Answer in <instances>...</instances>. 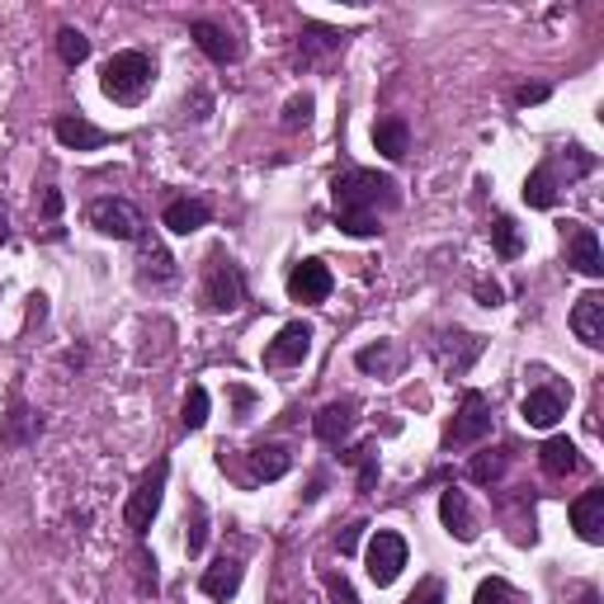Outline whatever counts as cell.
<instances>
[{
	"mask_svg": "<svg viewBox=\"0 0 604 604\" xmlns=\"http://www.w3.org/2000/svg\"><path fill=\"white\" fill-rule=\"evenodd\" d=\"M331 194H335V223L349 237H378L382 213H392L401 204L397 180L378 171H345L331 184Z\"/></svg>",
	"mask_w": 604,
	"mask_h": 604,
	"instance_id": "cell-1",
	"label": "cell"
},
{
	"mask_svg": "<svg viewBox=\"0 0 604 604\" xmlns=\"http://www.w3.org/2000/svg\"><path fill=\"white\" fill-rule=\"evenodd\" d=\"M151 80H157V66H151L147 53L138 47H128V53H114L105 62V76H99V86L114 105H138V99L151 90Z\"/></svg>",
	"mask_w": 604,
	"mask_h": 604,
	"instance_id": "cell-2",
	"label": "cell"
},
{
	"mask_svg": "<svg viewBox=\"0 0 604 604\" xmlns=\"http://www.w3.org/2000/svg\"><path fill=\"white\" fill-rule=\"evenodd\" d=\"M165 477H171V463L157 459L142 473V482L132 486V496H128V506H123V519H128L132 533H147L151 529V519H157V510H161V496H165Z\"/></svg>",
	"mask_w": 604,
	"mask_h": 604,
	"instance_id": "cell-3",
	"label": "cell"
},
{
	"mask_svg": "<svg viewBox=\"0 0 604 604\" xmlns=\"http://www.w3.org/2000/svg\"><path fill=\"white\" fill-rule=\"evenodd\" d=\"M241 302H246V274L223 256V250H213L208 274H204V308L208 312H237Z\"/></svg>",
	"mask_w": 604,
	"mask_h": 604,
	"instance_id": "cell-4",
	"label": "cell"
},
{
	"mask_svg": "<svg viewBox=\"0 0 604 604\" xmlns=\"http://www.w3.org/2000/svg\"><path fill=\"white\" fill-rule=\"evenodd\" d=\"M364 562H368L374 585H392L401 576V567H407V539L392 533V529H378L374 539H368V548H364Z\"/></svg>",
	"mask_w": 604,
	"mask_h": 604,
	"instance_id": "cell-5",
	"label": "cell"
},
{
	"mask_svg": "<svg viewBox=\"0 0 604 604\" xmlns=\"http://www.w3.org/2000/svg\"><path fill=\"white\" fill-rule=\"evenodd\" d=\"M90 227L105 231L114 241H138L142 237V213L128 198H95L90 204Z\"/></svg>",
	"mask_w": 604,
	"mask_h": 604,
	"instance_id": "cell-6",
	"label": "cell"
},
{
	"mask_svg": "<svg viewBox=\"0 0 604 604\" xmlns=\"http://www.w3.org/2000/svg\"><path fill=\"white\" fill-rule=\"evenodd\" d=\"M486 434H492V407H486L482 392H463L459 416L449 425V449H467V444L486 440Z\"/></svg>",
	"mask_w": 604,
	"mask_h": 604,
	"instance_id": "cell-7",
	"label": "cell"
},
{
	"mask_svg": "<svg viewBox=\"0 0 604 604\" xmlns=\"http://www.w3.org/2000/svg\"><path fill=\"white\" fill-rule=\"evenodd\" d=\"M308 355H312V326L308 322H289L270 341V349H265V364H270V368H293Z\"/></svg>",
	"mask_w": 604,
	"mask_h": 604,
	"instance_id": "cell-8",
	"label": "cell"
},
{
	"mask_svg": "<svg viewBox=\"0 0 604 604\" xmlns=\"http://www.w3.org/2000/svg\"><path fill=\"white\" fill-rule=\"evenodd\" d=\"M567 265H576L585 279L604 274V256H600V237L581 223H567Z\"/></svg>",
	"mask_w": 604,
	"mask_h": 604,
	"instance_id": "cell-9",
	"label": "cell"
},
{
	"mask_svg": "<svg viewBox=\"0 0 604 604\" xmlns=\"http://www.w3.org/2000/svg\"><path fill=\"white\" fill-rule=\"evenodd\" d=\"M434 355H440V364L449 368L453 378L467 374L473 368V359L482 355V335H467V331H444L440 341H434Z\"/></svg>",
	"mask_w": 604,
	"mask_h": 604,
	"instance_id": "cell-10",
	"label": "cell"
},
{
	"mask_svg": "<svg viewBox=\"0 0 604 604\" xmlns=\"http://www.w3.org/2000/svg\"><path fill=\"white\" fill-rule=\"evenodd\" d=\"M289 298L293 302H326L331 298V270L322 260H302L289 274Z\"/></svg>",
	"mask_w": 604,
	"mask_h": 604,
	"instance_id": "cell-11",
	"label": "cell"
},
{
	"mask_svg": "<svg viewBox=\"0 0 604 604\" xmlns=\"http://www.w3.org/2000/svg\"><path fill=\"white\" fill-rule=\"evenodd\" d=\"M562 411H567V392L562 388H533L525 397V407H519L525 425H533V430H552L562 421Z\"/></svg>",
	"mask_w": 604,
	"mask_h": 604,
	"instance_id": "cell-12",
	"label": "cell"
},
{
	"mask_svg": "<svg viewBox=\"0 0 604 604\" xmlns=\"http://www.w3.org/2000/svg\"><path fill=\"white\" fill-rule=\"evenodd\" d=\"M440 519L459 543L477 539V515H473V506H467V492H459V486H449V492L440 496Z\"/></svg>",
	"mask_w": 604,
	"mask_h": 604,
	"instance_id": "cell-13",
	"label": "cell"
},
{
	"mask_svg": "<svg viewBox=\"0 0 604 604\" xmlns=\"http://www.w3.org/2000/svg\"><path fill=\"white\" fill-rule=\"evenodd\" d=\"M355 421H359V407L345 397V401H331V407L316 411L312 430H316V440H326V444H345L349 430H355Z\"/></svg>",
	"mask_w": 604,
	"mask_h": 604,
	"instance_id": "cell-14",
	"label": "cell"
},
{
	"mask_svg": "<svg viewBox=\"0 0 604 604\" xmlns=\"http://www.w3.org/2000/svg\"><path fill=\"white\" fill-rule=\"evenodd\" d=\"M194 43L204 47V57H213L217 66H227V62H237L241 57V43H237V33L223 29V24H213V20H194Z\"/></svg>",
	"mask_w": 604,
	"mask_h": 604,
	"instance_id": "cell-15",
	"label": "cell"
},
{
	"mask_svg": "<svg viewBox=\"0 0 604 604\" xmlns=\"http://www.w3.org/2000/svg\"><path fill=\"white\" fill-rule=\"evenodd\" d=\"M572 331H576L581 345H591V349L604 345V293H585V298H576V308H572Z\"/></svg>",
	"mask_w": 604,
	"mask_h": 604,
	"instance_id": "cell-16",
	"label": "cell"
},
{
	"mask_svg": "<svg viewBox=\"0 0 604 604\" xmlns=\"http://www.w3.org/2000/svg\"><path fill=\"white\" fill-rule=\"evenodd\" d=\"M572 525L585 543H604V492L600 486L572 500Z\"/></svg>",
	"mask_w": 604,
	"mask_h": 604,
	"instance_id": "cell-17",
	"label": "cell"
},
{
	"mask_svg": "<svg viewBox=\"0 0 604 604\" xmlns=\"http://www.w3.org/2000/svg\"><path fill=\"white\" fill-rule=\"evenodd\" d=\"M53 132H57V142L72 147V151H99V147L109 142V132L95 128V123H86L80 114H66V119H57Z\"/></svg>",
	"mask_w": 604,
	"mask_h": 604,
	"instance_id": "cell-18",
	"label": "cell"
},
{
	"mask_svg": "<svg viewBox=\"0 0 604 604\" xmlns=\"http://www.w3.org/2000/svg\"><path fill=\"white\" fill-rule=\"evenodd\" d=\"M161 223L171 227L175 237H190V231L208 227V204H204V198H171L165 213H161Z\"/></svg>",
	"mask_w": 604,
	"mask_h": 604,
	"instance_id": "cell-19",
	"label": "cell"
},
{
	"mask_svg": "<svg viewBox=\"0 0 604 604\" xmlns=\"http://www.w3.org/2000/svg\"><path fill=\"white\" fill-rule=\"evenodd\" d=\"M241 576H246V567L237 558H217L198 585H204V595H213V600H231L241 591Z\"/></svg>",
	"mask_w": 604,
	"mask_h": 604,
	"instance_id": "cell-20",
	"label": "cell"
},
{
	"mask_svg": "<svg viewBox=\"0 0 604 604\" xmlns=\"http://www.w3.org/2000/svg\"><path fill=\"white\" fill-rule=\"evenodd\" d=\"M246 463H250V477H256V482H279V477L293 467L289 449H279V444H260V449H250V453H246Z\"/></svg>",
	"mask_w": 604,
	"mask_h": 604,
	"instance_id": "cell-21",
	"label": "cell"
},
{
	"mask_svg": "<svg viewBox=\"0 0 604 604\" xmlns=\"http://www.w3.org/2000/svg\"><path fill=\"white\" fill-rule=\"evenodd\" d=\"M539 463H543L548 477H567V473H576V467H581V453H576V444L567 440V434H552V440L539 449Z\"/></svg>",
	"mask_w": 604,
	"mask_h": 604,
	"instance_id": "cell-22",
	"label": "cell"
},
{
	"mask_svg": "<svg viewBox=\"0 0 604 604\" xmlns=\"http://www.w3.org/2000/svg\"><path fill=\"white\" fill-rule=\"evenodd\" d=\"M374 147H378L388 161L407 157V151H411V128H407V119H378V123H374Z\"/></svg>",
	"mask_w": 604,
	"mask_h": 604,
	"instance_id": "cell-23",
	"label": "cell"
},
{
	"mask_svg": "<svg viewBox=\"0 0 604 604\" xmlns=\"http://www.w3.org/2000/svg\"><path fill=\"white\" fill-rule=\"evenodd\" d=\"M355 364L364 368V374H378V378H392L397 364H401V345L397 341H378V345H364Z\"/></svg>",
	"mask_w": 604,
	"mask_h": 604,
	"instance_id": "cell-24",
	"label": "cell"
},
{
	"mask_svg": "<svg viewBox=\"0 0 604 604\" xmlns=\"http://www.w3.org/2000/svg\"><path fill=\"white\" fill-rule=\"evenodd\" d=\"M525 204L529 208H552V204H558V165H552V161H543L539 171L525 180Z\"/></svg>",
	"mask_w": 604,
	"mask_h": 604,
	"instance_id": "cell-25",
	"label": "cell"
},
{
	"mask_svg": "<svg viewBox=\"0 0 604 604\" xmlns=\"http://www.w3.org/2000/svg\"><path fill=\"white\" fill-rule=\"evenodd\" d=\"M492 241H496V256L500 260H519V256H525V237H519L515 217H496V223H492Z\"/></svg>",
	"mask_w": 604,
	"mask_h": 604,
	"instance_id": "cell-26",
	"label": "cell"
},
{
	"mask_svg": "<svg viewBox=\"0 0 604 604\" xmlns=\"http://www.w3.org/2000/svg\"><path fill=\"white\" fill-rule=\"evenodd\" d=\"M473 604H529V595H519L510 581H500V576H492V581H482L477 585V595H473Z\"/></svg>",
	"mask_w": 604,
	"mask_h": 604,
	"instance_id": "cell-27",
	"label": "cell"
},
{
	"mask_svg": "<svg viewBox=\"0 0 604 604\" xmlns=\"http://www.w3.org/2000/svg\"><path fill=\"white\" fill-rule=\"evenodd\" d=\"M184 548H190V558H198V552L208 548V510H204V500H190V539H184Z\"/></svg>",
	"mask_w": 604,
	"mask_h": 604,
	"instance_id": "cell-28",
	"label": "cell"
},
{
	"mask_svg": "<svg viewBox=\"0 0 604 604\" xmlns=\"http://www.w3.org/2000/svg\"><path fill=\"white\" fill-rule=\"evenodd\" d=\"M57 53H62V62H72V66H80L90 57V39L80 29H62L57 33Z\"/></svg>",
	"mask_w": 604,
	"mask_h": 604,
	"instance_id": "cell-29",
	"label": "cell"
},
{
	"mask_svg": "<svg viewBox=\"0 0 604 604\" xmlns=\"http://www.w3.org/2000/svg\"><path fill=\"white\" fill-rule=\"evenodd\" d=\"M500 473H506V453H477V459H473V467H467V477H473V482H496Z\"/></svg>",
	"mask_w": 604,
	"mask_h": 604,
	"instance_id": "cell-30",
	"label": "cell"
},
{
	"mask_svg": "<svg viewBox=\"0 0 604 604\" xmlns=\"http://www.w3.org/2000/svg\"><path fill=\"white\" fill-rule=\"evenodd\" d=\"M345 459L359 463V486H364V492H374V482H378V449L364 444V449H355V453H345Z\"/></svg>",
	"mask_w": 604,
	"mask_h": 604,
	"instance_id": "cell-31",
	"label": "cell"
},
{
	"mask_svg": "<svg viewBox=\"0 0 604 604\" xmlns=\"http://www.w3.org/2000/svg\"><path fill=\"white\" fill-rule=\"evenodd\" d=\"M204 421H208V392L204 388H190V397H184V425L204 430Z\"/></svg>",
	"mask_w": 604,
	"mask_h": 604,
	"instance_id": "cell-32",
	"label": "cell"
},
{
	"mask_svg": "<svg viewBox=\"0 0 604 604\" xmlns=\"http://www.w3.org/2000/svg\"><path fill=\"white\" fill-rule=\"evenodd\" d=\"M407 604H444V581H440V576H425V581L407 595Z\"/></svg>",
	"mask_w": 604,
	"mask_h": 604,
	"instance_id": "cell-33",
	"label": "cell"
},
{
	"mask_svg": "<svg viewBox=\"0 0 604 604\" xmlns=\"http://www.w3.org/2000/svg\"><path fill=\"white\" fill-rule=\"evenodd\" d=\"M308 119H312V95L289 99V109H283V128H302Z\"/></svg>",
	"mask_w": 604,
	"mask_h": 604,
	"instance_id": "cell-34",
	"label": "cell"
},
{
	"mask_svg": "<svg viewBox=\"0 0 604 604\" xmlns=\"http://www.w3.org/2000/svg\"><path fill=\"white\" fill-rule=\"evenodd\" d=\"M326 591H331V604H359V595L349 591V581H345V576H331V581H326Z\"/></svg>",
	"mask_w": 604,
	"mask_h": 604,
	"instance_id": "cell-35",
	"label": "cell"
},
{
	"mask_svg": "<svg viewBox=\"0 0 604 604\" xmlns=\"http://www.w3.org/2000/svg\"><path fill=\"white\" fill-rule=\"evenodd\" d=\"M477 298H482V308H500V298L506 293H500L496 283H477Z\"/></svg>",
	"mask_w": 604,
	"mask_h": 604,
	"instance_id": "cell-36",
	"label": "cell"
},
{
	"mask_svg": "<svg viewBox=\"0 0 604 604\" xmlns=\"http://www.w3.org/2000/svg\"><path fill=\"white\" fill-rule=\"evenodd\" d=\"M359 529H364V525H349L341 539H335V548H341V552H355V548H359Z\"/></svg>",
	"mask_w": 604,
	"mask_h": 604,
	"instance_id": "cell-37",
	"label": "cell"
},
{
	"mask_svg": "<svg viewBox=\"0 0 604 604\" xmlns=\"http://www.w3.org/2000/svg\"><path fill=\"white\" fill-rule=\"evenodd\" d=\"M57 213H62V194L47 190V194H43V217H57Z\"/></svg>",
	"mask_w": 604,
	"mask_h": 604,
	"instance_id": "cell-38",
	"label": "cell"
},
{
	"mask_svg": "<svg viewBox=\"0 0 604 604\" xmlns=\"http://www.w3.org/2000/svg\"><path fill=\"white\" fill-rule=\"evenodd\" d=\"M539 99H548L543 86H525V90H519V105H539Z\"/></svg>",
	"mask_w": 604,
	"mask_h": 604,
	"instance_id": "cell-39",
	"label": "cell"
},
{
	"mask_svg": "<svg viewBox=\"0 0 604 604\" xmlns=\"http://www.w3.org/2000/svg\"><path fill=\"white\" fill-rule=\"evenodd\" d=\"M576 604H600V595H595V591H581V600H576Z\"/></svg>",
	"mask_w": 604,
	"mask_h": 604,
	"instance_id": "cell-40",
	"label": "cell"
},
{
	"mask_svg": "<svg viewBox=\"0 0 604 604\" xmlns=\"http://www.w3.org/2000/svg\"><path fill=\"white\" fill-rule=\"evenodd\" d=\"M6 237H10V223H6V213H0V246H6Z\"/></svg>",
	"mask_w": 604,
	"mask_h": 604,
	"instance_id": "cell-41",
	"label": "cell"
}]
</instances>
